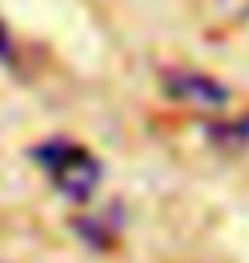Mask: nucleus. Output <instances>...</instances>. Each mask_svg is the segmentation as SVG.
Returning a JSON list of instances; mask_svg holds the SVG:
<instances>
[{
    "label": "nucleus",
    "mask_w": 249,
    "mask_h": 263,
    "mask_svg": "<svg viewBox=\"0 0 249 263\" xmlns=\"http://www.w3.org/2000/svg\"><path fill=\"white\" fill-rule=\"evenodd\" d=\"M34 161L51 178V185L72 202H86L103 178L99 161L82 144H72V140H48L34 147Z\"/></svg>",
    "instance_id": "1"
},
{
    "label": "nucleus",
    "mask_w": 249,
    "mask_h": 263,
    "mask_svg": "<svg viewBox=\"0 0 249 263\" xmlns=\"http://www.w3.org/2000/svg\"><path fill=\"white\" fill-rule=\"evenodd\" d=\"M174 92V96L181 99H195V103H225L229 99V92L219 86V82H212V79L205 76H195V72H178V76H171V86H167Z\"/></svg>",
    "instance_id": "2"
},
{
    "label": "nucleus",
    "mask_w": 249,
    "mask_h": 263,
    "mask_svg": "<svg viewBox=\"0 0 249 263\" xmlns=\"http://www.w3.org/2000/svg\"><path fill=\"white\" fill-rule=\"evenodd\" d=\"M10 55V41H7V31H4V24H0V59H7Z\"/></svg>",
    "instance_id": "3"
}]
</instances>
